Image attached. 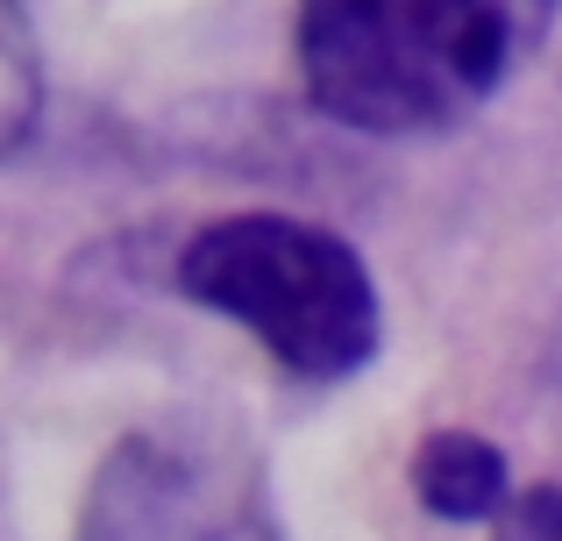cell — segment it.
<instances>
[{
	"instance_id": "1",
	"label": "cell",
	"mask_w": 562,
	"mask_h": 541,
	"mask_svg": "<svg viewBox=\"0 0 562 541\" xmlns=\"http://www.w3.org/2000/svg\"><path fill=\"white\" fill-rule=\"evenodd\" d=\"M555 0H300L292 50L328 122L435 136L477 114L541 43Z\"/></svg>"
},
{
	"instance_id": "2",
	"label": "cell",
	"mask_w": 562,
	"mask_h": 541,
	"mask_svg": "<svg viewBox=\"0 0 562 541\" xmlns=\"http://www.w3.org/2000/svg\"><path fill=\"white\" fill-rule=\"evenodd\" d=\"M179 292L206 314L249 328L292 377L363 371L378 357V285L371 264L335 228L300 214H228L179 250Z\"/></svg>"
},
{
	"instance_id": "3",
	"label": "cell",
	"mask_w": 562,
	"mask_h": 541,
	"mask_svg": "<svg viewBox=\"0 0 562 541\" xmlns=\"http://www.w3.org/2000/svg\"><path fill=\"white\" fill-rule=\"evenodd\" d=\"M79 541H263V528L221 506L200 485L192 457L150 442V435H128L100 463Z\"/></svg>"
},
{
	"instance_id": "4",
	"label": "cell",
	"mask_w": 562,
	"mask_h": 541,
	"mask_svg": "<svg viewBox=\"0 0 562 541\" xmlns=\"http://www.w3.org/2000/svg\"><path fill=\"white\" fill-rule=\"evenodd\" d=\"M413 492H420L427 514L441 520H492L506 506V457H498L484 435L441 428L420 442L413 457Z\"/></svg>"
},
{
	"instance_id": "5",
	"label": "cell",
	"mask_w": 562,
	"mask_h": 541,
	"mask_svg": "<svg viewBox=\"0 0 562 541\" xmlns=\"http://www.w3.org/2000/svg\"><path fill=\"white\" fill-rule=\"evenodd\" d=\"M36 114H43V57H36V36H29L22 0H0V157L22 150V143L36 136Z\"/></svg>"
}]
</instances>
